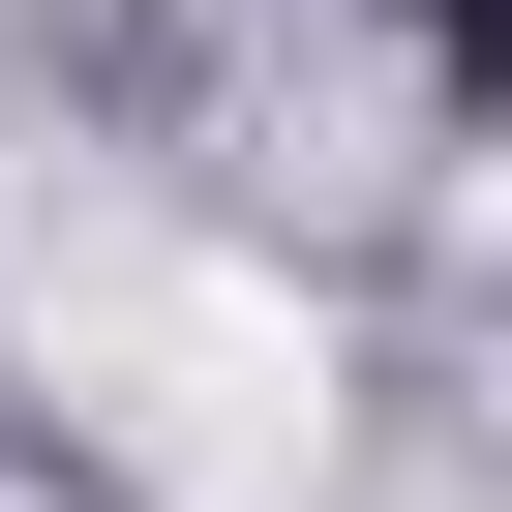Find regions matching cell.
I'll return each mask as SVG.
<instances>
[{"instance_id":"6da1fadb","label":"cell","mask_w":512,"mask_h":512,"mask_svg":"<svg viewBox=\"0 0 512 512\" xmlns=\"http://www.w3.org/2000/svg\"><path fill=\"white\" fill-rule=\"evenodd\" d=\"M31 332H61V392H91L121 482H181V512H302V452H332L302 272H241V241H91Z\"/></svg>"}]
</instances>
